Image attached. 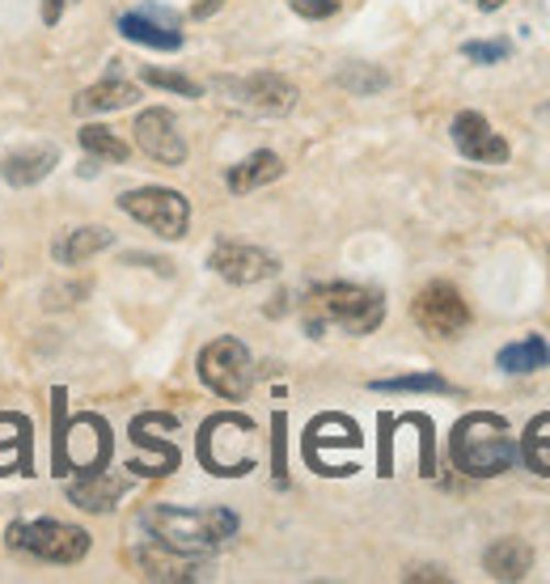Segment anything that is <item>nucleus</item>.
<instances>
[{"instance_id": "obj_3", "label": "nucleus", "mask_w": 550, "mask_h": 584, "mask_svg": "<svg viewBox=\"0 0 550 584\" xmlns=\"http://www.w3.org/2000/svg\"><path fill=\"white\" fill-rule=\"evenodd\" d=\"M449 458L453 466L470 478H495L517 462V441L508 432V419L492 411H470L458 419L449 437Z\"/></svg>"}, {"instance_id": "obj_29", "label": "nucleus", "mask_w": 550, "mask_h": 584, "mask_svg": "<svg viewBox=\"0 0 550 584\" xmlns=\"http://www.w3.org/2000/svg\"><path fill=\"white\" fill-rule=\"evenodd\" d=\"M462 56L470 64H504L508 59V43L504 38H470V43H462Z\"/></svg>"}, {"instance_id": "obj_13", "label": "nucleus", "mask_w": 550, "mask_h": 584, "mask_svg": "<svg viewBox=\"0 0 550 584\" xmlns=\"http://www.w3.org/2000/svg\"><path fill=\"white\" fill-rule=\"evenodd\" d=\"M136 568L144 581H165V584H187L199 581V563L191 555H178L162 542H144L136 551Z\"/></svg>"}, {"instance_id": "obj_26", "label": "nucleus", "mask_w": 550, "mask_h": 584, "mask_svg": "<svg viewBox=\"0 0 550 584\" xmlns=\"http://www.w3.org/2000/svg\"><path fill=\"white\" fill-rule=\"evenodd\" d=\"M339 85L348 93H356V98H369V93H382L385 85H389V73H382L377 64H348L339 73Z\"/></svg>"}, {"instance_id": "obj_24", "label": "nucleus", "mask_w": 550, "mask_h": 584, "mask_svg": "<svg viewBox=\"0 0 550 584\" xmlns=\"http://www.w3.org/2000/svg\"><path fill=\"white\" fill-rule=\"evenodd\" d=\"M81 148L89 153V157H102V162H128V140H119L110 128H102V123H85L81 128Z\"/></svg>"}, {"instance_id": "obj_22", "label": "nucleus", "mask_w": 550, "mask_h": 584, "mask_svg": "<svg viewBox=\"0 0 550 584\" xmlns=\"http://www.w3.org/2000/svg\"><path fill=\"white\" fill-rule=\"evenodd\" d=\"M360 428L348 416H318L305 432V453L318 445H334V449H360Z\"/></svg>"}, {"instance_id": "obj_19", "label": "nucleus", "mask_w": 550, "mask_h": 584, "mask_svg": "<svg viewBox=\"0 0 550 584\" xmlns=\"http://www.w3.org/2000/svg\"><path fill=\"white\" fill-rule=\"evenodd\" d=\"M123 492H128V478L98 471V474H85L81 483H73L68 487V500L77 504V508H89V513H110Z\"/></svg>"}, {"instance_id": "obj_25", "label": "nucleus", "mask_w": 550, "mask_h": 584, "mask_svg": "<svg viewBox=\"0 0 550 584\" xmlns=\"http://www.w3.org/2000/svg\"><path fill=\"white\" fill-rule=\"evenodd\" d=\"M377 394H453V386L440 373H407V377H382L373 382Z\"/></svg>"}, {"instance_id": "obj_17", "label": "nucleus", "mask_w": 550, "mask_h": 584, "mask_svg": "<svg viewBox=\"0 0 550 584\" xmlns=\"http://www.w3.org/2000/svg\"><path fill=\"white\" fill-rule=\"evenodd\" d=\"M284 174V162H279V153L272 148H258V153H250L246 162H238V166L224 174V183H229V191L233 195H250L258 191V187H267Z\"/></svg>"}, {"instance_id": "obj_4", "label": "nucleus", "mask_w": 550, "mask_h": 584, "mask_svg": "<svg viewBox=\"0 0 550 584\" xmlns=\"http://www.w3.org/2000/svg\"><path fill=\"white\" fill-rule=\"evenodd\" d=\"M9 547L13 551H26V555L43 559V563H81L89 555V533L81 526H68V521H13L9 526Z\"/></svg>"}, {"instance_id": "obj_18", "label": "nucleus", "mask_w": 550, "mask_h": 584, "mask_svg": "<svg viewBox=\"0 0 550 584\" xmlns=\"http://www.w3.org/2000/svg\"><path fill=\"white\" fill-rule=\"evenodd\" d=\"M119 34L140 43V47H153V52H178V47H183L178 26L148 18L144 9H140V13H123V18H119Z\"/></svg>"}, {"instance_id": "obj_2", "label": "nucleus", "mask_w": 550, "mask_h": 584, "mask_svg": "<svg viewBox=\"0 0 550 584\" xmlns=\"http://www.w3.org/2000/svg\"><path fill=\"white\" fill-rule=\"evenodd\" d=\"M301 313L314 339L330 327L343 334H373L385 322V297L364 284H318L301 301Z\"/></svg>"}, {"instance_id": "obj_12", "label": "nucleus", "mask_w": 550, "mask_h": 584, "mask_svg": "<svg viewBox=\"0 0 550 584\" xmlns=\"http://www.w3.org/2000/svg\"><path fill=\"white\" fill-rule=\"evenodd\" d=\"M449 132H453V144L466 162H479V166H504L508 162V140L495 136L492 123L479 111H462Z\"/></svg>"}, {"instance_id": "obj_28", "label": "nucleus", "mask_w": 550, "mask_h": 584, "mask_svg": "<svg viewBox=\"0 0 550 584\" xmlns=\"http://www.w3.org/2000/svg\"><path fill=\"white\" fill-rule=\"evenodd\" d=\"M144 81L169 89V93H183V98H204V85L183 77V73H165V68H144Z\"/></svg>"}, {"instance_id": "obj_8", "label": "nucleus", "mask_w": 550, "mask_h": 584, "mask_svg": "<svg viewBox=\"0 0 550 584\" xmlns=\"http://www.w3.org/2000/svg\"><path fill=\"white\" fill-rule=\"evenodd\" d=\"M217 89L233 102L254 114H288L297 107V85L279 73H250V77H220Z\"/></svg>"}, {"instance_id": "obj_34", "label": "nucleus", "mask_w": 550, "mask_h": 584, "mask_svg": "<svg viewBox=\"0 0 550 584\" xmlns=\"http://www.w3.org/2000/svg\"><path fill=\"white\" fill-rule=\"evenodd\" d=\"M220 4H224V0H195V4H191V18H212Z\"/></svg>"}, {"instance_id": "obj_10", "label": "nucleus", "mask_w": 550, "mask_h": 584, "mask_svg": "<svg viewBox=\"0 0 550 584\" xmlns=\"http://www.w3.org/2000/svg\"><path fill=\"white\" fill-rule=\"evenodd\" d=\"M136 148L148 157V162H157V166H169L178 169L187 162V140L178 132V119L165 111V107H148V111L136 114Z\"/></svg>"}, {"instance_id": "obj_31", "label": "nucleus", "mask_w": 550, "mask_h": 584, "mask_svg": "<svg viewBox=\"0 0 550 584\" xmlns=\"http://www.w3.org/2000/svg\"><path fill=\"white\" fill-rule=\"evenodd\" d=\"M272 428H275V478L284 483V416H275Z\"/></svg>"}, {"instance_id": "obj_1", "label": "nucleus", "mask_w": 550, "mask_h": 584, "mask_svg": "<svg viewBox=\"0 0 550 584\" xmlns=\"http://www.w3.org/2000/svg\"><path fill=\"white\" fill-rule=\"evenodd\" d=\"M140 526L148 529L153 542H162L178 555L208 559L238 533V513L229 508H174V504H153Z\"/></svg>"}, {"instance_id": "obj_33", "label": "nucleus", "mask_w": 550, "mask_h": 584, "mask_svg": "<svg viewBox=\"0 0 550 584\" xmlns=\"http://www.w3.org/2000/svg\"><path fill=\"white\" fill-rule=\"evenodd\" d=\"M407 581H449L440 568H415V572H407Z\"/></svg>"}, {"instance_id": "obj_14", "label": "nucleus", "mask_w": 550, "mask_h": 584, "mask_svg": "<svg viewBox=\"0 0 550 584\" xmlns=\"http://www.w3.org/2000/svg\"><path fill=\"white\" fill-rule=\"evenodd\" d=\"M483 568H487L492 581H525L529 568H534V547L525 538H499L487 547Z\"/></svg>"}, {"instance_id": "obj_5", "label": "nucleus", "mask_w": 550, "mask_h": 584, "mask_svg": "<svg viewBox=\"0 0 550 584\" xmlns=\"http://www.w3.org/2000/svg\"><path fill=\"white\" fill-rule=\"evenodd\" d=\"M199 382L220 394L224 403H242L254 386V361H250L246 343L233 339V334H220L212 339L204 352H199Z\"/></svg>"}, {"instance_id": "obj_16", "label": "nucleus", "mask_w": 550, "mask_h": 584, "mask_svg": "<svg viewBox=\"0 0 550 584\" xmlns=\"http://www.w3.org/2000/svg\"><path fill=\"white\" fill-rule=\"evenodd\" d=\"M55 169V148H18L0 157V178L9 187H34Z\"/></svg>"}, {"instance_id": "obj_32", "label": "nucleus", "mask_w": 550, "mask_h": 584, "mask_svg": "<svg viewBox=\"0 0 550 584\" xmlns=\"http://www.w3.org/2000/svg\"><path fill=\"white\" fill-rule=\"evenodd\" d=\"M64 4H73V0H43V22H47V26H55V22H59Z\"/></svg>"}, {"instance_id": "obj_21", "label": "nucleus", "mask_w": 550, "mask_h": 584, "mask_svg": "<svg viewBox=\"0 0 550 584\" xmlns=\"http://www.w3.org/2000/svg\"><path fill=\"white\" fill-rule=\"evenodd\" d=\"M140 93L136 85L119 81V77H107V81L89 85L85 93H77V102H73V111L77 114H107V111H123V107H132Z\"/></svg>"}, {"instance_id": "obj_11", "label": "nucleus", "mask_w": 550, "mask_h": 584, "mask_svg": "<svg viewBox=\"0 0 550 584\" xmlns=\"http://www.w3.org/2000/svg\"><path fill=\"white\" fill-rule=\"evenodd\" d=\"M208 267L220 279H229V284H263V279H272L279 272V263L272 254L258 251V246H246V242H217L212 254H208Z\"/></svg>"}, {"instance_id": "obj_27", "label": "nucleus", "mask_w": 550, "mask_h": 584, "mask_svg": "<svg viewBox=\"0 0 550 584\" xmlns=\"http://www.w3.org/2000/svg\"><path fill=\"white\" fill-rule=\"evenodd\" d=\"M132 445L136 449H153V474H169L178 471V449L162 441V437H148V428H144V419H132Z\"/></svg>"}, {"instance_id": "obj_23", "label": "nucleus", "mask_w": 550, "mask_h": 584, "mask_svg": "<svg viewBox=\"0 0 550 584\" xmlns=\"http://www.w3.org/2000/svg\"><path fill=\"white\" fill-rule=\"evenodd\" d=\"M521 458L534 474L550 478V411L529 419V428H525L521 437Z\"/></svg>"}, {"instance_id": "obj_30", "label": "nucleus", "mask_w": 550, "mask_h": 584, "mask_svg": "<svg viewBox=\"0 0 550 584\" xmlns=\"http://www.w3.org/2000/svg\"><path fill=\"white\" fill-rule=\"evenodd\" d=\"M288 9L305 18V22H322V18H334L339 13V0H288Z\"/></svg>"}, {"instance_id": "obj_9", "label": "nucleus", "mask_w": 550, "mask_h": 584, "mask_svg": "<svg viewBox=\"0 0 550 584\" xmlns=\"http://www.w3.org/2000/svg\"><path fill=\"white\" fill-rule=\"evenodd\" d=\"M110 428L98 416H77L68 423L64 441H59V471L98 474L110 462Z\"/></svg>"}, {"instance_id": "obj_6", "label": "nucleus", "mask_w": 550, "mask_h": 584, "mask_svg": "<svg viewBox=\"0 0 550 584\" xmlns=\"http://www.w3.org/2000/svg\"><path fill=\"white\" fill-rule=\"evenodd\" d=\"M119 208L136 224H144L157 238H165V242H178L191 229V203H187V195L169 191V187H136V191L119 195Z\"/></svg>"}, {"instance_id": "obj_15", "label": "nucleus", "mask_w": 550, "mask_h": 584, "mask_svg": "<svg viewBox=\"0 0 550 584\" xmlns=\"http://www.w3.org/2000/svg\"><path fill=\"white\" fill-rule=\"evenodd\" d=\"M550 364V343L542 334H525L517 343H504L499 352H495V368L499 373H513V377H529V373H538V368H547Z\"/></svg>"}, {"instance_id": "obj_35", "label": "nucleus", "mask_w": 550, "mask_h": 584, "mask_svg": "<svg viewBox=\"0 0 550 584\" xmlns=\"http://www.w3.org/2000/svg\"><path fill=\"white\" fill-rule=\"evenodd\" d=\"M504 4H508V0H479L483 13H495V9H504Z\"/></svg>"}, {"instance_id": "obj_20", "label": "nucleus", "mask_w": 550, "mask_h": 584, "mask_svg": "<svg viewBox=\"0 0 550 584\" xmlns=\"http://www.w3.org/2000/svg\"><path fill=\"white\" fill-rule=\"evenodd\" d=\"M110 242H114V233H110L107 224H85V229H68L59 242L52 246V258L55 263H64V267H77L85 258H94L98 251H107Z\"/></svg>"}, {"instance_id": "obj_7", "label": "nucleus", "mask_w": 550, "mask_h": 584, "mask_svg": "<svg viewBox=\"0 0 550 584\" xmlns=\"http://www.w3.org/2000/svg\"><path fill=\"white\" fill-rule=\"evenodd\" d=\"M411 318H415V327L424 334H432V339H458V334L470 327V306L453 284L437 279V284H424V288L415 293Z\"/></svg>"}]
</instances>
